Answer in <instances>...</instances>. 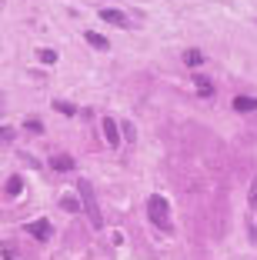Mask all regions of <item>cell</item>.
Listing matches in <instances>:
<instances>
[{
	"label": "cell",
	"mask_w": 257,
	"mask_h": 260,
	"mask_svg": "<svg viewBox=\"0 0 257 260\" xmlns=\"http://www.w3.org/2000/svg\"><path fill=\"white\" fill-rule=\"evenodd\" d=\"M77 197H80V207L87 210L94 227H104V217H100V207H97V193H94L91 180H77Z\"/></svg>",
	"instance_id": "obj_1"
},
{
	"label": "cell",
	"mask_w": 257,
	"mask_h": 260,
	"mask_svg": "<svg viewBox=\"0 0 257 260\" xmlns=\"http://www.w3.org/2000/svg\"><path fill=\"white\" fill-rule=\"evenodd\" d=\"M147 217H151V223H157L160 230H170V210H167V200L160 197V193H154V197L147 200Z\"/></svg>",
	"instance_id": "obj_2"
},
{
	"label": "cell",
	"mask_w": 257,
	"mask_h": 260,
	"mask_svg": "<svg viewBox=\"0 0 257 260\" xmlns=\"http://www.w3.org/2000/svg\"><path fill=\"white\" fill-rule=\"evenodd\" d=\"M23 234H31V237H37V240H47L53 234V227H50V220H47V217H40V220L23 223Z\"/></svg>",
	"instance_id": "obj_3"
},
{
	"label": "cell",
	"mask_w": 257,
	"mask_h": 260,
	"mask_svg": "<svg viewBox=\"0 0 257 260\" xmlns=\"http://www.w3.org/2000/svg\"><path fill=\"white\" fill-rule=\"evenodd\" d=\"M104 137H107V144L110 147H121V134H117V120H110V117H104Z\"/></svg>",
	"instance_id": "obj_4"
},
{
	"label": "cell",
	"mask_w": 257,
	"mask_h": 260,
	"mask_svg": "<svg viewBox=\"0 0 257 260\" xmlns=\"http://www.w3.org/2000/svg\"><path fill=\"white\" fill-rule=\"evenodd\" d=\"M194 84H197V93L204 100H214V84L207 80V74H194Z\"/></svg>",
	"instance_id": "obj_5"
},
{
	"label": "cell",
	"mask_w": 257,
	"mask_h": 260,
	"mask_svg": "<svg viewBox=\"0 0 257 260\" xmlns=\"http://www.w3.org/2000/svg\"><path fill=\"white\" fill-rule=\"evenodd\" d=\"M50 167L53 170H74V157H67V153H53V157H50Z\"/></svg>",
	"instance_id": "obj_6"
},
{
	"label": "cell",
	"mask_w": 257,
	"mask_h": 260,
	"mask_svg": "<svg viewBox=\"0 0 257 260\" xmlns=\"http://www.w3.org/2000/svg\"><path fill=\"white\" fill-rule=\"evenodd\" d=\"M83 40H87L91 47H97V50H107V47H110V44H107V37H104V34H97V30H87V34H83Z\"/></svg>",
	"instance_id": "obj_7"
},
{
	"label": "cell",
	"mask_w": 257,
	"mask_h": 260,
	"mask_svg": "<svg viewBox=\"0 0 257 260\" xmlns=\"http://www.w3.org/2000/svg\"><path fill=\"white\" fill-rule=\"evenodd\" d=\"M100 20L113 23V27H127V17H124L121 10H104V14H100Z\"/></svg>",
	"instance_id": "obj_8"
},
{
	"label": "cell",
	"mask_w": 257,
	"mask_h": 260,
	"mask_svg": "<svg viewBox=\"0 0 257 260\" xmlns=\"http://www.w3.org/2000/svg\"><path fill=\"white\" fill-rule=\"evenodd\" d=\"M234 110H244V114L257 110V97H234Z\"/></svg>",
	"instance_id": "obj_9"
},
{
	"label": "cell",
	"mask_w": 257,
	"mask_h": 260,
	"mask_svg": "<svg viewBox=\"0 0 257 260\" xmlns=\"http://www.w3.org/2000/svg\"><path fill=\"white\" fill-rule=\"evenodd\" d=\"M61 207L67 210V214H77V210H80V197H74V193H64V197H61Z\"/></svg>",
	"instance_id": "obj_10"
},
{
	"label": "cell",
	"mask_w": 257,
	"mask_h": 260,
	"mask_svg": "<svg viewBox=\"0 0 257 260\" xmlns=\"http://www.w3.org/2000/svg\"><path fill=\"white\" fill-rule=\"evenodd\" d=\"M20 190H23V180H20V177H10L7 187H4V193H7V197H20Z\"/></svg>",
	"instance_id": "obj_11"
},
{
	"label": "cell",
	"mask_w": 257,
	"mask_h": 260,
	"mask_svg": "<svg viewBox=\"0 0 257 260\" xmlns=\"http://www.w3.org/2000/svg\"><path fill=\"white\" fill-rule=\"evenodd\" d=\"M184 63H187V67H201V63H204V54H201V50H187V54H184Z\"/></svg>",
	"instance_id": "obj_12"
},
{
	"label": "cell",
	"mask_w": 257,
	"mask_h": 260,
	"mask_svg": "<svg viewBox=\"0 0 257 260\" xmlns=\"http://www.w3.org/2000/svg\"><path fill=\"white\" fill-rule=\"evenodd\" d=\"M117 127H121V134H124V140H127V144H134V140H137V130H134V123H117Z\"/></svg>",
	"instance_id": "obj_13"
},
{
	"label": "cell",
	"mask_w": 257,
	"mask_h": 260,
	"mask_svg": "<svg viewBox=\"0 0 257 260\" xmlns=\"http://www.w3.org/2000/svg\"><path fill=\"white\" fill-rule=\"evenodd\" d=\"M53 107L61 110L64 117H74V114H77V107H74V104H67V100H53Z\"/></svg>",
	"instance_id": "obj_14"
},
{
	"label": "cell",
	"mask_w": 257,
	"mask_h": 260,
	"mask_svg": "<svg viewBox=\"0 0 257 260\" xmlns=\"http://www.w3.org/2000/svg\"><path fill=\"white\" fill-rule=\"evenodd\" d=\"M23 127L31 130V134H44V123H40L37 117H31V120H23Z\"/></svg>",
	"instance_id": "obj_15"
},
{
	"label": "cell",
	"mask_w": 257,
	"mask_h": 260,
	"mask_svg": "<svg viewBox=\"0 0 257 260\" xmlns=\"http://www.w3.org/2000/svg\"><path fill=\"white\" fill-rule=\"evenodd\" d=\"M247 200H250V210H257V177L250 180V193H247Z\"/></svg>",
	"instance_id": "obj_16"
},
{
	"label": "cell",
	"mask_w": 257,
	"mask_h": 260,
	"mask_svg": "<svg viewBox=\"0 0 257 260\" xmlns=\"http://www.w3.org/2000/svg\"><path fill=\"white\" fill-rule=\"evenodd\" d=\"M40 60H44V63H53V60H57V50H40Z\"/></svg>",
	"instance_id": "obj_17"
},
{
	"label": "cell",
	"mask_w": 257,
	"mask_h": 260,
	"mask_svg": "<svg viewBox=\"0 0 257 260\" xmlns=\"http://www.w3.org/2000/svg\"><path fill=\"white\" fill-rule=\"evenodd\" d=\"M0 137H4V140H14V127H0Z\"/></svg>",
	"instance_id": "obj_18"
}]
</instances>
